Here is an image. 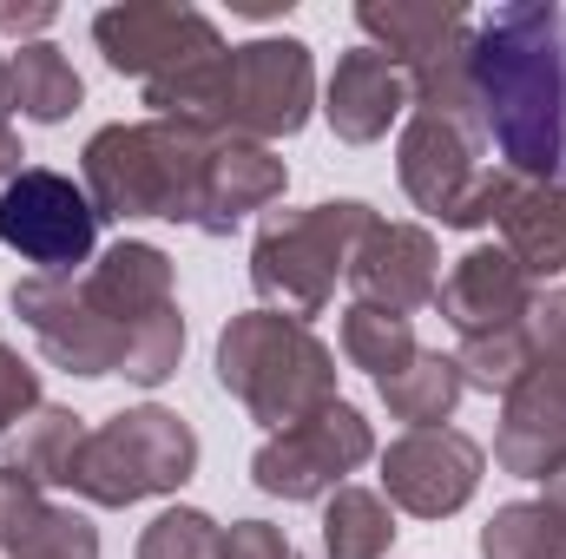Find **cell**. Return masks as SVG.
<instances>
[{
    "label": "cell",
    "instance_id": "cell-4",
    "mask_svg": "<svg viewBox=\"0 0 566 559\" xmlns=\"http://www.w3.org/2000/svg\"><path fill=\"white\" fill-rule=\"evenodd\" d=\"M218 382L264 428H290L336 402V356L310 336V323H290L277 309H244L218 336Z\"/></svg>",
    "mask_w": 566,
    "mask_h": 559
},
{
    "label": "cell",
    "instance_id": "cell-20",
    "mask_svg": "<svg viewBox=\"0 0 566 559\" xmlns=\"http://www.w3.org/2000/svg\"><path fill=\"white\" fill-rule=\"evenodd\" d=\"M80 99L86 86L53 40H20V53H7V113L33 126H60L66 113H80Z\"/></svg>",
    "mask_w": 566,
    "mask_h": 559
},
{
    "label": "cell",
    "instance_id": "cell-2",
    "mask_svg": "<svg viewBox=\"0 0 566 559\" xmlns=\"http://www.w3.org/2000/svg\"><path fill=\"white\" fill-rule=\"evenodd\" d=\"M93 40L113 73L145 86V106L158 119H185V126L211 133L231 46L218 40V27L198 7H171V0L106 7V13H93Z\"/></svg>",
    "mask_w": 566,
    "mask_h": 559
},
{
    "label": "cell",
    "instance_id": "cell-29",
    "mask_svg": "<svg viewBox=\"0 0 566 559\" xmlns=\"http://www.w3.org/2000/svg\"><path fill=\"white\" fill-rule=\"evenodd\" d=\"M218 559H303L290 547V534L271 527V520H238L224 540H218Z\"/></svg>",
    "mask_w": 566,
    "mask_h": 559
},
{
    "label": "cell",
    "instance_id": "cell-19",
    "mask_svg": "<svg viewBox=\"0 0 566 559\" xmlns=\"http://www.w3.org/2000/svg\"><path fill=\"white\" fill-rule=\"evenodd\" d=\"M501 251L527 277H566V178L560 184H514L501 211Z\"/></svg>",
    "mask_w": 566,
    "mask_h": 559
},
{
    "label": "cell",
    "instance_id": "cell-6",
    "mask_svg": "<svg viewBox=\"0 0 566 559\" xmlns=\"http://www.w3.org/2000/svg\"><path fill=\"white\" fill-rule=\"evenodd\" d=\"M191 467H198L191 421L145 402V409H119V415H106L99 428H86L66 487L80 500H93V507H133V500L185 487Z\"/></svg>",
    "mask_w": 566,
    "mask_h": 559
},
{
    "label": "cell",
    "instance_id": "cell-10",
    "mask_svg": "<svg viewBox=\"0 0 566 559\" xmlns=\"http://www.w3.org/2000/svg\"><path fill=\"white\" fill-rule=\"evenodd\" d=\"M310 106H316V66H310V46L303 40H244L231 46L224 60V86H218V119L211 133L224 139H290L310 126Z\"/></svg>",
    "mask_w": 566,
    "mask_h": 559
},
{
    "label": "cell",
    "instance_id": "cell-34",
    "mask_svg": "<svg viewBox=\"0 0 566 559\" xmlns=\"http://www.w3.org/2000/svg\"><path fill=\"white\" fill-rule=\"evenodd\" d=\"M20 559H33V553H20Z\"/></svg>",
    "mask_w": 566,
    "mask_h": 559
},
{
    "label": "cell",
    "instance_id": "cell-8",
    "mask_svg": "<svg viewBox=\"0 0 566 559\" xmlns=\"http://www.w3.org/2000/svg\"><path fill=\"white\" fill-rule=\"evenodd\" d=\"M396 171H402V191L428 218H441L454 231L501 224V211L521 184L507 165H488V139L474 126H454V119H434V113H409Z\"/></svg>",
    "mask_w": 566,
    "mask_h": 559
},
{
    "label": "cell",
    "instance_id": "cell-32",
    "mask_svg": "<svg viewBox=\"0 0 566 559\" xmlns=\"http://www.w3.org/2000/svg\"><path fill=\"white\" fill-rule=\"evenodd\" d=\"M547 507H554V514H566V461H554V467H547Z\"/></svg>",
    "mask_w": 566,
    "mask_h": 559
},
{
    "label": "cell",
    "instance_id": "cell-13",
    "mask_svg": "<svg viewBox=\"0 0 566 559\" xmlns=\"http://www.w3.org/2000/svg\"><path fill=\"white\" fill-rule=\"evenodd\" d=\"M13 316L33 329L46 362L66 376H126V336L93 309L80 277H27L13 283Z\"/></svg>",
    "mask_w": 566,
    "mask_h": 559
},
{
    "label": "cell",
    "instance_id": "cell-17",
    "mask_svg": "<svg viewBox=\"0 0 566 559\" xmlns=\"http://www.w3.org/2000/svg\"><path fill=\"white\" fill-rule=\"evenodd\" d=\"M409 113V80L389 53L376 46H349L323 86V119L343 145H376L396 119Z\"/></svg>",
    "mask_w": 566,
    "mask_h": 559
},
{
    "label": "cell",
    "instance_id": "cell-16",
    "mask_svg": "<svg viewBox=\"0 0 566 559\" xmlns=\"http://www.w3.org/2000/svg\"><path fill=\"white\" fill-rule=\"evenodd\" d=\"M349 283H356V303H376V309H396V316H416L422 303H434L441 271H434V238L422 224H369L356 257H349Z\"/></svg>",
    "mask_w": 566,
    "mask_h": 559
},
{
    "label": "cell",
    "instance_id": "cell-18",
    "mask_svg": "<svg viewBox=\"0 0 566 559\" xmlns=\"http://www.w3.org/2000/svg\"><path fill=\"white\" fill-rule=\"evenodd\" d=\"M290 184L283 158H271V145L251 139H218L205 158V178H198V211H191V231L205 238H224L238 218L251 211H271Z\"/></svg>",
    "mask_w": 566,
    "mask_h": 559
},
{
    "label": "cell",
    "instance_id": "cell-25",
    "mask_svg": "<svg viewBox=\"0 0 566 559\" xmlns=\"http://www.w3.org/2000/svg\"><path fill=\"white\" fill-rule=\"evenodd\" d=\"M527 356H534V336L527 323L521 329H494V336H468L461 342V382L468 389H488V395H507L521 376H527Z\"/></svg>",
    "mask_w": 566,
    "mask_h": 559
},
{
    "label": "cell",
    "instance_id": "cell-28",
    "mask_svg": "<svg viewBox=\"0 0 566 559\" xmlns=\"http://www.w3.org/2000/svg\"><path fill=\"white\" fill-rule=\"evenodd\" d=\"M33 409H40V376L0 342V434H7L13 421H27Z\"/></svg>",
    "mask_w": 566,
    "mask_h": 559
},
{
    "label": "cell",
    "instance_id": "cell-14",
    "mask_svg": "<svg viewBox=\"0 0 566 559\" xmlns=\"http://www.w3.org/2000/svg\"><path fill=\"white\" fill-rule=\"evenodd\" d=\"M481 441L461 434V428H409L402 441H389L382 454V487H389V507L416 514V520H448L474 500L481 487Z\"/></svg>",
    "mask_w": 566,
    "mask_h": 559
},
{
    "label": "cell",
    "instance_id": "cell-1",
    "mask_svg": "<svg viewBox=\"0 0 566 559\" xmlns=\"http://www.w3.org/2000/svg\"><path fill=\"white\" fill-rule=\"evenodd\" d=\"M468 93L481 139L521 184L566 178V7H494L468 33Z\"/></svg>",
    "mask_w": 566,
    "mask_h": 559
},
{
    "label": "cell",
    "instance_id": "cell-23",
    "mask_svg": "<svg viewBox=\"0 0 566 559\" xmlns=\"http://www.w3.org/2000/svg\"><path fill=\"white\" fill-rule=\"evenodd\" d=\"M80 441H86V421L73 415V409H33V415L13 428V454H7V467L33 474L40 487H66V481H73V454H80Z\"/></svg>",
    "mask_w": 566,
    "mask_h": 559
},
{
    "label": "cell",
    "instance_id": "cell-11",
    "mask_svg": "<svg viewBox=\"0 0 566 559\" xmlns=\"http://www.w3.org/2000/svg\"><path fill=\"white\" fill-rule=\"evenodd\" d=\"M0 244L33 264V277H80L99 244V211L86 184L53 165H27L0 184Z\"/></svg>",
    "mask_w": 566,
    "mask_h": 559
},
{
    "label": "cell",
    "instance_id": "cell-21",
    "mask_svg": "<svg viewBox=\"0 0 566 559\" xmlns=\"http://www.w3.org/2000/svg\"><path fill=\"white\" fill-rule=\"evenodd\" d=\"M376 389H382L389 415L409 421V428H441V421L454 415V402L468 395L461 362H454V356H441V349H416V362H409V369H396V376H382Z\"/></svg>",
    "mask_w": 566,
    "mask_h": 559
},
{
    "label": "cell",
    "instance_id": "cell-5",
    "mask_svg": "<svg viewBox=\"0 0 566 559\" xmlns=\"http://www.w3.org/2000/svg\"><path fill=\"white\" fill-rule=\"evenodd\" d=\"M369 224H376V211L356 198H329L310 211H264V231L251 244L258 296L290 323L323 316V303L336 296V277H349V257Z\"/></svg>",
    "mask_w": 566,
    "mask_h": 559
},
{
    "label": "cell",
    "instance_id": "cell-12",
    "mask_svg": "<svg viewBox=\"0 0 566 559\" xmlns=\"http://www.w3.org/2000/svg\"><path fill=\"white\" fill-rule=\"evenodd\" d=\"M376 454V434L369 421L356 415L349 402H329L310 421H290L277 428L258 461H251V481L277 500H329L343 487V474H356L363 461Z\"/></svg>",
    "mask_w": 566,
    "mask_h": 559
},
{
    "label": "cell",
    "instance_id": "cell-15",
    "mask_svg": "<svg viewBox=\"0 0 566 559\" xmlns=\"http://www.w3.org/2000/svg\"><path fill=\"white\" fill-rule=\"evenodd\" d=\"M434 303H441V316H448V329L468 342V336H494V329H521L527 316H534V277L501 251V244H474L448 283L434 289Z\"/></svg>",
    "mask_w": 566,
    "mask_h": 559
},
{
    "label": "cell",
    "instance_id": "cell-7",
    "mask_svg": "<svg viewBox=\"0 0 566 559\" xmlns=\"http://www.w3.org/2000/svg\"><path fill=\"white\" fill-rule=\"evenodd\" d=\"M356 27L376 40V53H389L409 80V106L434 113V119H454V126H474V93H468V33H474V13H461L454 0H363L356 7Z\"/></svg>",
    "mask_w": 566,
    "mask_h": 559
},
{
    "label": "cell",
    "instance_id": "cell-31",
    "mask_svg": "<svg viewBox=\"0 0 566 559\" xmlns=\"http://www.w3.org/2000/svg\"><path fill=\"white\" fill-rule=\"evenodd\" d=\"M20 158H27V151H20V133H13V126H0V184H7V178H20V171H27V165H20Z\"/></svg>",
    "mask_w": 566,
    "mask_h": 559
},
{
    "label": "cell",
    "instance_id": "cell-26",
    "mask_svg": "<svg viewBox=\"0 0 566 559\" xmlns=\"http://www.w3.org/2000/svg\"><path fill=\"white\" fill-rule=\"evenodd\" d=\"M218 520L198 507H165L139 534V559H218Z\"/></svg>",
    "mask_w": 566,
    "mask_h": 559
},
{
    "label": "cell",
    "instance_id": "cell-24",
    "mask_svg": "<svg viewBox=\"0 0 566 559\" xmlns=\"http://www.w3.org/2000/svg\"><path fill=\"white\" fill-rule=\"evenodd\" d=\"M416 349H422V342H416V323H409V316L376 309V303H349V309H343V356H349L356 369H369L376 382L396 376V369H409Z\"/></svg>",
    "mask_w": 566,
    "mask_h": 559
},
{
    "label": "cell",
    "instance_id": "cell-9",
    "mask_svg": "<svg viewBox=\"0 0 566 559\" xmlns=\"http://www.w3.org/2000/svg\"><path fill=\"white\" fill-rule=\"evenodd\" d=\"M527 336H534V356H527V376L507 389L494 461L507 474L547 481V467L566 461V296L534 303Z\"/></svg>",
    "mask_w": 566,
    "mask_h": 559
},
{
    "label": "cell",
    "instance_id": "cell-27",
    "mask_svg": "<svg viewBox=\"0 0 566 559\" xmlns=\"http://www.w3.org/2000/svg\"><path fill=\"white\" fill-rule=\"evenodd\" d=\"M53 507H46V494H40V481L33 474H20V467H0V553L13 559L33 534H40V520H46Z\"/></svg>",
    "mask_w": 566,
    "mask_h": 559
},
{
    "label": "cell",
    "instance_id": "cell-3",
    "mask_svg": "<svg viewBox=\"0 0 566 559\" xmlns=\"http://www.w3.org/2000/svg\"><path fill=\"white\" fill-rule=\"evenodd\" d=\"M224 133L185 126V119H139V126H106L86 139V198L99 218H171L191 224L198 211V178L205 158Z\"/></svg>",
    "mask_w": 566,
    "mask_h": 559
},
{
    "label": "cell",
    "instance_id": "cell-30",
    "mask_svg": "<svg viewBox=\"0 0 566 559\" xmlns=\"http://www.w3.org/2000/svg\"><path fill=\"white\" fill-rule=\"evenodd\" d=\"M53 7H0V33H46Z\"/></svg>",
    "mask_w": 566,
    "mask_h": 559
},
{
    "label": "cell",
    "instance_id": "cell-22",
    "mask_svg": "<svg viewBox=\"0 0 566 559\" xmlns=\"http://www.w3.org/2000/svg\"><path fill=\"white\" fill-rule=\"evenodd\" d=\"M396 547V514L369 487H336L323 500V553L329 559H389Z\"/></svg>",
    "mask_w": 566,
    "mask_h": 559
},
{
    "label": "cell",
    "instance_id": "cell-33",
    "mask_svg": "<svg viewBox=\"0 0 566 559\" xmlns=\"http://www.w3.org/2000/svg\"><path fill=\"white\" fill-rule=\"evenodd\" d=\"M0 106H7V53H0Z\"/></svg>",
    "mask_w": 566,
    "mask_h": 559
}]
</instances>
